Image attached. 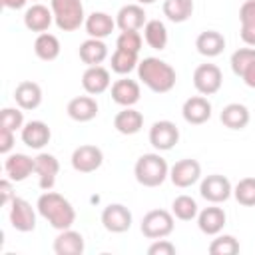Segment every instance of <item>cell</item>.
Instances as JSON below:
<instances>
[{"instance_id": "4fadbf2b", "label": "cell", "mask_w": 255, "mask_h": 255, "mask_svg": "<svg viewBox=\"0 0 255 255\" xmlns=\"http://www.w3.org/2000/svg\"><path fill=\"white\" fill-rule=\"evenodd\" d=\"M34 163H36L34 173L38 175V185H40V189H44V191L52 189L54 183H56L58 171H60V161H58V157L52 155V153H44V151H42V153H38V155L34 157Z\"/></svg>"}, {"instance_id": "3957f363", "label": "cell", "mask_w": 255, "mask_h": 255, "mask_svg": "<svg viewBox=\"0 0 255 255\" xmlns=\"http://www.w3.org/2000/svg\"><path fill=\"white\" fill-rule=\"evenodd\" d=\"M135 181L143 187H157L169 177V165L159 153H143L133 165Z\"/></svg>"}, {"instance_id": "f546056e", "label": "cell", "mask_w": 255, "mask_h": 255, "mask_svg": "<svg viewBox=\"0 0 255 255\" xmlns=\"http://www.w3.org/2000/svg\"><path fill=\"white\" fill-rule=\"evenodd\" d=\"M34 54L44 62L56 60L60 56V40L50 32L38 34L34 40Z\"/></svg>"}, {"instance_id": "74e56055", "label": "cell", "mask_w": 255, "mask_h": 255, "mask_svg": "<svg viewBox=\"0 0 255 255\" xmlns=\"http://www.w3.org/2000/svg\"><path fill=\"white\" fill-rule=\"evenodd\" d=\"M0 128H6V129H22L24 128V114H22V108H4L2 114H0Z\"/></svg>"}, {"instance_id": "7a4b0ae2", "label": "cell", "mask_w": 255, "mask_h": 255, "mask_svg": "<svg viewBox=\"0 0 255 255\" xmlns=\"http://www.w3.org/2000/svg\"><path fill=\"white\" fill-rule=\"evenodd\" d=\"M137 78L151 92H155V94H167V92L173 90L175 80H177V74H175V70L167 62L149 56V58H143L137 64Z\"/></svg>"}, {"instance_id": "f6af8a7d", "label": "cell", "mask_w": 255, "mask_h": 255, "mask_svg": "<svg viewBox=\"0 0 255 255\" xmlns=\"http://www.w3.org/2000/svg\"><path fill=\"white\" fill-rule=\"evenodd\" d=\"M241 80L245 82V86L255 88V62H253V64H249V68L241 74Z\"/></svg>"}, {"instance_id": "7c38bea8", "label": "cell", "mask_w": 255, "mask_h": 255, "mask_svg": "<svg viewBox=\"0 0 255 255\" xmlns=\"http://www.w3.org/2000/svg\"><path fill=\"white\" fill-rule=\"evenodd\" d=\"M102 225L110 233H126L131 227V211L122 203H110L102 211Z\"/></svg>"}, {"instance_id": "7402d4cb", "label": "cell", "mask_w": 255, "mask_h": 255, "mask_svg": "<svg viewBox=\"0 0 255 255\" xmlns=\"http://www.w3.org/2000/svg\"><path fill=\"white\" fill-rule=\"evenodd\" d=\"M86 249L84 237L82 233L70 229H64L58 233V237L54 239V253L56 255H82Z\"/></svg>"}, {"instance_id": "d4e9b609", "label": "cell", "mask_w": 255, "mask_h": 255, "mask_svg": "<svg viewBox=\"0 0 255 255\" xmlns=\"http://www.w3.org/2000/svg\"><path fill=\"white\" fill-rule=\"evenodd\" d=\"M84 26H86V32H88L90 38L104 40V38H108L114 32L116 20L110 14H106V12H92L90 16H86Z\"/></svg>"}, {"instance_id": "d6a6232c", "label": "cell", "mask_w": 255, "mask_h": 255, "mask_svg": "<svg viewBox=\"0 0 255 255\" xmlns=\"http://www.w3.org/2000/svg\"><path fill=\"white\" fill-rule=\"evenodd\" d=\"M137 64H139V60H137L135 52H128V50H120V48L114 50L112 60H110L112 72H116L120 76H126L129 72H133L137 68Z\"/></svg>"}, {"instance_id": "836d02e7", "label": "cell", "mask_w": 255, "mask_h": 255, "mask_svg": "<svg viewBox=\"0 0 255 255\" xmlns=\"http://www.w3.org/2000/svg\"><path fill=\"white\" fill-rule=\"evenodd\" d=\"M171 213L179 221H191V219L197 217L199 209H197V203H195L193 197H189V195H177L171 201Z\"/></svg>"}, {"instance_id": "8d00e7d4", "label": "cell", "mask_w": 255, "mask_h": 255, "mask_svg": "<svg viewBox=\"0 0 255 255\" xmlns=\"http://www.w3.org/2000/svg\"><path fill=\"white\" fill-rule=\"evenodd\" d=\"M255 62V48H239V50H235L233 54H231V60H229V64H231V70H233V74L235 76H239L241 78V74L249 68V64H253Z\"/></svg>"}, {"instance_id": "4dcf8cb0", "label": "cell", "mask_w": 255, "mask_h": 255, "mask_svg": "<svg viewBox=\"0 0 255 255\" xmlns=\"http://www.w3.org/2000/svg\"><path fill=\"white\" fill-rule=\"evenodd\" d=\"M163 16L173 22L181 24L191 18L193 14V0H163Z\"/></svg>"}, {"instance_id": "d6986e66", "label": "cell", "mask_w": 255, "mask_h": 255, "mask_svg": "<svg viewBox=\"0 0 255 255\" xmlns=\"http://www.w3.org/2000/svg\"><path fill=\"white\" fill-rule=\"evenodd\" d=\"M225 221H227V215L221 207H217V203H213L211 207H205L197 213V227L205 235L221 233V229L225 227Z\"/></svg>"}, {"instance_id": "7bdbcfd3", "label": "cell", "mask_w": 255, "mask_h": 255, "mask_svg": "<svg viewBox=\"0 0 255 255\" xmlns=\"http://www.w3.org/2000/svg\"><path fill=\"white\" fill-rule=\"evenodd\" d=\"M12 179H8V177H4L2 181H0V193H2V205H10V201L16 197L14 193H12Z\"/></svg>"}, {"instance_id": "5b68a950", "label": "cell", "mask_w": 255, "mask_h": 255, "mask_svg": "<svg viewBox=\"0 0 255 255\" xmlns=\"http://www.w3.org/2000/svg\"><path fill=\"white\" fill-rule=\"evenodd\" d=\"M175 223H173V213L165 211V209H151L143 215L141 223H139V231L143 233V237L147 239H165L167 235H171Z\"/></svg>"}, {"instance_id": "83f0119b", "label": "cell", "mask_w": 255, "mask_h": 255, "mask_svg": "<svg viewBox=\"0 0 255 255\" xmlns=\"http://www.w3.org/2000/svg\"><path fill=\"white\" fill-rule=\"evenodd\" d=\"M114 128L122 135H133L143 128V116L133 108H124L114 118Z\"/></svg>"}, {"instance_id": "1f68e13d", "label": "cell", "mask_w": 255, "mask_h": 255, "mask_svg": "<svg viewBox=\"0 0 255 255\" xmlns=\"http://www.w3.org/2000/svg\"><path fill=\"white\" fill-rule=\"evenodd\" d=\"M143 40L153 50H163L167 46V28L161 20H147L143 26Z\"/></svg>"}, {"instance_id": "ee69618b", "label": "cell", "mask_w": 255, "mask_h": 255, "mask_svg": "<svg viewBox=\"0 0 255 255\" xmlns=\"http://www.w3.org/2000/svg\"><path fill=\"white\" fill-rule=\"evenodd\" d=\"M239 36H241V40H243L247 46L255 48V24H241Z\"/></svg>"}, {"instance_id": "7dc6e473", "label": "cell", "mask_w": 255, "mask_h": 255, "mask_svg": "<svg viewBox=\"0 0 255 255\" xmlns=\"http://www.w3.org/2000/svg\"><path fill=\"white\" fill-rule=\"evenodd\" d=\"M137 2H139V4H153L155 0H137Z\"/></svg>"}, {"instance_id": "6da1fadb", "label": "cell", "mask_w": 255, "mask_h": 255, "mask_svg": "<svg viewBox=\"0 0 255 255\" xmlns=\"http://www.w3.org/2000/svg\"><path fill=\"white\" fill-rule=\"evenodd\" d=\"M36 209L38 213L58 231H64V229H70L76 221V209L74 205L60 193L48 189L44 191L38 201H36Z\"/></svg>"}, {"instance_id": "4316f807", "label": "cell", "mask_w": 255, "mask_h": 255, "mask_svg": "<svg viewBox=\"0 0 255 255\" xmlns=\"http://www.w3.org/2000/svg\"><path fill=\"white\" fill-rule=\"evenodd\" d=\"M78 54L86 66H100L108 58V46L100 38H88L80 44Z\"/></svg>"}, {"instance_id": "603a6c76", "label": "cell", "mask_w": 255, "mask_h": 255, "mask_svg": "<svg viewBox=\"0 0 255 255\" xmlns=\"http://www.w3.org/2000/svg\"><path fill=\"white\" fill-rule=\"evenodd\" d=\"M14 102L22 110H36L42 104V88L32 80L20 82L14 90Z\"/></svg>"}, {"instance_id": "ffe728a7", "label": "cell", "mask_w": 255, "mask_h": 255, "mask_svg": "<svg viewBox=\"0 0 255 255\" xmlns=\"http://www.w3.org/2000/svg\"><path fill=\"white\" fill-rule=\"evenodd\" d=\"M145 10L139 4H126L116 14V26L122 32L128 30H141L145 26Z\"/></svg>"}, {"instance_id": "b9f144b4", "label": "cell", "mask_w": 255, "mask_h": 255, "mask_svg": "<svg viewBox=\"0 0 255 255\" xmlns=\"http://www.w3.org/2000/svg\"><path fill=\"white\" fill-rule=\"evenodd\" d=\"M14 147V131L0 128V153H10V149Z\"/></svg>"}, {"instance_id": "f1b7e54d", "label": "cell", "mask_w": 255, "mask_h": 255, "mask_svg": "<svg viewBox=\"0 0 255 255\" xmlns=\"http://www.w3.org/2000/svg\"><path fill=\"white\" fill-rule=\"evenodd\" d=\"M249 110H247V106H243V104H227L223 110H221V114H219V120H221V124L225 126V128H229V129H243L247 124H249Z\"/></svg>"}, {"instance_id": "277c9868", "label": "cell", "mask_w": 255, "mask_h": 255, "mask_svg": "<svg viewBox=\"0 0 255 255\" xmlns=\"http://www.w3.org/2000/svg\"><path fill=\"white\" fill-rule=\"evenodd\" d=\"M50 10L54 14V22L62 32H74L86 22L82 0H52Z\"/></svg>"}, {"instance_id": "d590c367", "label": "cell", "mask_w": 255, "mask_h": 255, "mask_svg": "<svg viewBox=\"0 0 255 255\" xmlns=\"http://www.w3.org/2000/svg\"><path fill=\"white\" fill-rule=\"evenodd\" d=\"M211 255H237L239 253V241L233 235H219L209 243Z\"/></svg>"}, {"instance_id": "8992f818", "label": "cell", "mask_w": 255, "mask_h": 255, "mask_svg": "<svg viewBox=\"0 0 255 255\" xmlns=\"http://www.w3.org/2000/svg\"><path fill=\"white\" fill-rule=\"evenodd\" d=\"M199 193L209 203H223L233 195V185L225 175L211 173V175L203 177V181L199 185Z\"/></svg>"}, {"instance_id": "ac0fdd59", "label": "cell", "mask_w": 255, "mask_h": 255, "mask_svg": "<svg viewBox=\"0 0 255 255\" xmlns=\"http://www.w3.org/2000/svg\"><path fill=\"white\" fill-rule=\"evenodd\" d=\"M20 137L28 147L42 149L44 145H48V141L52 137V131H50L48 124H44L40 120H32V122L24 124V128L20 129Z\"/></svg>"}, {"instance_id": "9a60e30c", "label": "cell", "mask_w": 255, "mask_h": 255, "mask_svg": "<svg viewBox=\"0 0 255 255\" xmlns=\"http://www.w3.org/2000/svg\"><path fill=\"white\" fill-rule=\"evenodd\" d=\"M34 157L26 155V153H12L6 157L4 161V171H6V177L12 179L14 183H20L24 179H28L32 173H34Z\"/></svg>"}, {"instance_id": "5bb4252c", "label": "cell", "mask_w": 255, "mask_h": 255, "mask_svg": "<svg viewBox=\"0 0 255 255\" xmlns=\"http://www.w3.org/2000/svg\"><path fill=\"white\" fill-rule=\"evenodd\" d=\"M181 116L191 126H201L211 118V104L205 96H191L181 106Z\"/></svg>"}, {"instance_id": "30bf717a", "label": "cell", "mask_w": 255, "mask_h": 255, "mask_svg": "<svg viewBox=\"0 0 255 255\" xmlns=\"http://www.w3.org/2000/svg\"><path fill=\"white\" fill-rule=\"evenodd\" d=\"M179 141V129L173 122L169 120H159L153 122L149 128V143L153 145V149L157 151H169L171 147H175V143Z\"/></svg>"}, {"instance_id": "8fae6325", "label": "cell", "mask_w": 255, "mask_h": 255, "mask_svg": "<svg viewBox=\"0 0 255 255\" xmlns=\"http://www.w3.org/2000/svg\"><path fill=\"white\" fill-rule=\"evenodd\" d=\"M201 177V163L197 159H191V157H185V159H179L171 165L169 169V179L175 187H191L195 181H199Z\"/></svg>"}, {"instance_id": "9c48e42d", "label": "cell", "mask_w": 255, "mask_h": 255, "mask_svg": "<svg viewBox=\"0 0 255 255\" xmlns=\"http://www.w3.org/2000/svg\"><path fill=\"white\" fill-rule=\"evenodd\" d=\"M10 225L20 233H30L36 229V211L24 197H14L10 201Z\"/></svg>"}, {"instance_id": "cb8c5ba5", "label": "cell", "mask_w": 255, "mask_h": 255, "mask_svg": "<svg viewBox=\"0 0 255 255\" xmlns=\"http://www.w3.org/2000/svg\"><path fill=\"white\" fill-rule=\"evenodd\" d=\"M54 22V14L52 10H48L44 4H32L26 12H24V26L30 32H46L50 28V24Z\"/></svg>"}, {"instance_id": "2e32d148", "label": "cell", "mask_w": 255, "mask_h": 255, "mask_svg": "<svg viewBox=\"0 0 255 255\" xmlns=\"http://www.w3.org/2000/svg\"><path fill=\"white\" fill-rule=\"evenodd\" d=\"M139 96H141V90L135 80L122 78L112 84V100L122 108H133L139 102Z\"/></svg>"}, {"instance_id": "bcb514c9", "label": "cell", "mask_w": 255, "mask_h": 255, "mask_svg": "<svg viewBox=\"0 0 255 255\" xmlns=\"http://www.w3.org/2000/svg\"><path fill=\"white\" fill-rule=\"evenodd\" d=\"M26 2L28 0H0V4L4 8H8V10H20V8L26 6Z\"/></svg>"}, {"instance_id": "52a82bcc", "label": "cell", "mask_w": 255, "mask_h": 255, "mask_svg": "<svg viewBox=\"0 0 255 255\" xmlns=\"http://www.w3.org/2000/svg\"><path fill=\"white\" fill-rule=\"evenodd\" d=\"M223 84V74L215 64H199L193 72V86L201 96H213Z\"/></svg>"}, {"instance_id": "ba28073f", "label": "cell", "mask_w": 255, "mask_h": 255, "mask_svg": "<svg viewBox=\"0 0 255 255\" xmlns=\"http://www.w3.org/2000/svg\"><path fill=\"white\" fill-rule=\"evenodd\" d=\"M70 161H72V167L78 173H92V171H96V169L102 167V163H104V151L98 145L84 143V145H78L72 151Z\"/></svg>"}, {"instance_id": "ab89813d", "label": "cell", "mask_w": 255, "mask_h": 255, "mask_svg": "<svg viewBox=\"0 0 255 255\" xmlns=\"http://www.w3.org/2000/svg\"><path fill=\"white\" fill-rule=\"evenodd\" d=\"M175 245L167 239H155L149 247H147V255H175Z\"/></svg>"}, {"instance_id": "e575fe53", "label": "cell", "mask_w": 255, "mask_h": 255, "mask_svg": "<svg viewBox=\"0 0 255 255\" xmlns=\"http://www.w3.org/2000/svg\"><path fill=\"white\" fill-rule=\"evenodd\" d=\"M233 197L239 205L253 207L255 205V177H243L233 187Z\"/></svg>"}, {"instance_id": "484cf974", "label": "cell", "mask_w": 255, "mask_h": 255, "mask_svg": "<svg viewBox=\"0 0 255 255\" xmlns=\"http://www.w3.org/2000/svg\"><path fill=\"white\" fill-rule=\"evenodd\" d=\"M195 48L205 58H215L225 50V38L217 30H205L195 38Z\"/></svg>"}, {"instance_id": "60d3db41", "label": "cell", "mask_w": 255, "mask_h": 255, "mask_svg": "<svg viewBox=\"0 0 255 255\" xmlns=\"http://www.w3.org/2000/svg\"><path fill=\"white\" fill-rule=\"evenodd\" d=\"M239 22L241 24H255V0H245L239 8Z\"/></svg>"}, {"instance_id": "f35d334b", "label": "cell", "mask_w": 255, "mask_h": 255, "mask_svg": "<svg viewBox=\"0 0 255 255\" xmlns=\"http://www.w3.org/2000/svg\"><path fill=\"white\" fill-rule=\"evenodd\" d=\"M141 42H143V40H141L139 30H128V32H122V34L118 36V40H116V48L139 54V50H141Z\"/></svg>"}, {"instance_id": "e0dca14e", "label": "cell", "mask_w": 255, "mask_h": 255, "mask_svg": "<svg viewBox=\"0 0 255 255\" xmlns=\"http://www.w3.org/2000/svg\"><path fill=\"white\" fill-rule=\"evenodd\" d=\"M110 84H112L110 72L104 66H88L86 72L82 74V88L90 96L104 94L110 88Z\"/></svg>"}, {"instance_id": "44dd1931", "label": "cell", "mask_w": 255, "mask_h": 255, "mask_svg": "<svg viewBox=\"0 0 255 255\" xmlns=\"http://www.w3.org/2000/svg\"><path fill=\"white\" fill-rule=\"evenodd\" d=\"M66 114L70 116V120L74 122H90L98 116V102L88 94V96H78V98H72L66 106Z\"/></svg>"}]
</instances>
